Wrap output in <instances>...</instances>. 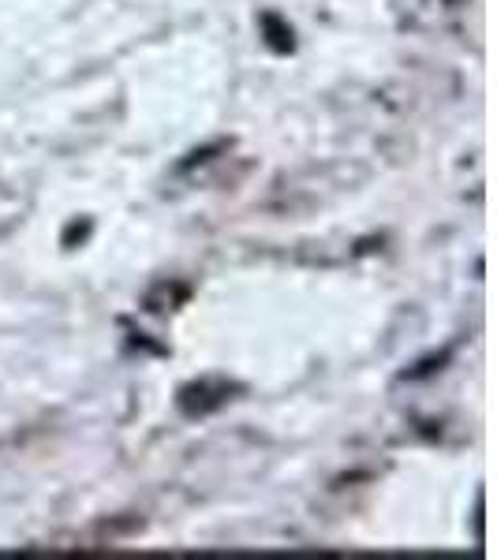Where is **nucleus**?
Instances as JSON below:
<instances>
[{
  "label": "nucleus",
  "mask_w": 497,
  "mask_h": 560,
  "mask_svg": "<svg viewBox=\"0 0 497 560\" xmlns=\"http://www.w3.org/2000/svg\"><path fill=\"white\" fill-rule=\"evenodd\" d=\"M224 400H229V385L198 382V385L180 388V411L192 415V419H195V415H210V411H217Z\"/></svg>",
  "instance_id": "f257e3e1"
},
{
  "label": "nucleus",
  "mask_w": 497,
  "mask_h": 560,
  "mask_svg": "<svg viewBox=\"0 0 497 560\" xmlns=\"http://www.w3.org/2000/svg\"><path fill=\"white\" fill-rule=\"evenodd\" d=\"M262 31H266V42L277 52H292V26L288 23H281L277 15H262Z\"/></svg>",
  "instance_id": "f03ea898"
},
{
  "label": "nucleus",
  "mask_w": 497,
  "mask_h": 560,
  "mask_svg": "<svg viewBox=\"0 0 497 560\" xmlns=\"http://www.w3.org/2000/svg\"><path fill=\"white\" fill-rule=\"evenodd\" d=\"M446 359H449V351H441V355H430L427 363H419V370H408L404 377H412V382H415V377H427V374H434V370H441Z\"/></svg>",
  "instance_id": "7ed1b4c3"
},
{
  "label": "nucleus",
  "mask_w": 497,
  "mask_h": 560,
  "mask_svg": "<svg viewBox=\"0 0 497 560\" xmlns=\"http://www.w3.org/2000/svg\"><path fill=\"white\" fill-rule=\"evenodd\" d=\"M86 229H90V224H71V229H68V236H65L68 247H71V243H76V236L83 240V236H86Z\"/></svg>",
  "instance_id": "20e7f679"
}]
</instances>
